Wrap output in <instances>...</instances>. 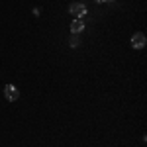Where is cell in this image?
I'll return each mask as SVG.
<instances>
[{"label": "cell", "mask_w": 147, "mask_h": 147, "mask_svg": "<svg viewBox=\"0 0 147 147\" xmlns=\"http://www.w3.org/2000/svg\"><path fill=\"white\" fill-rule=\"evenodd\" d=\"M69 12H71L77 20H82V18L86 16V6H84L82 2H73V4L69 6Z\"/></svg>", "instance_id": "cell-1"}, {"label": "cell", "mask_w": 147, "mask_h": 147, "mask_svg": "<svg viewBox=\"0 0 147 147\" xmlns=\"http://www.w3.org/2000/svg\"><path fill=\"white\" fill-rule=\"evenodd\" d=\"M4 96H6L8 102H16L20 98V90H18L14 84H6V86H4Z\"/></svg>", "instance_id": "cell-2"}, {"label": "cell", "mask_w": 147, "mask_h": 147, "mask_svg": "<svg viewBox=\"0 0 147 147\" xmlns=\"http://www.w3.org/2000/svg\"><path fill=\"white\" fill-rule=\"evenodd\" d=\"M145 43H147L145 34L137 32V34L131 35V47H134V49H143V47H145Z\"/></svg>", "instance_id": "cell-3"}, {"label": "cell", "mask_w": 147, "mask_h": 147, "mask_svg": "<svg viewBox=\"0 0 147 147\" xmlns=\"http://www.w3.org/2000/svg\"><path fill=\"white\" fill-rule=\"evenodd\" d=\"M84 30V22L82 20H73V24H71V34H80Z\"/></svg>", "instance_id": "cell-4"}, {"label": "cell", "mask_w": 147, "mask_h": 147, "mask_svg": "<svg viewBox=\"0 0 147 147\" xmlns=\"http://www.w3.org/2000/svg\"><path fill=\"white\" fill-rule=\"evenodd\" d=\"M79 45H80L79 37H77V34H73V37H71V47H79Z\"/></svg>", "instance_id": "cell-5"}, {"label": "cell", "mask_w": 147, "mask_h": 147, "mask_svg": "<svg viewBox=\"0 0 147 147\" xmlns=\"http://www.w3.org/2000/svg\"><path fill=\"white\" fill-rule=\"evenodd\" d=\"M98 4H102V2H114V0H96Z\"/></svg>", "instance_id": "cell-6"}]
</instances>
